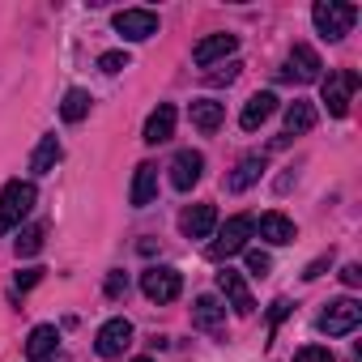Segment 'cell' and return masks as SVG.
Segmentation results:
<instances>
[{"label":"cell","mask_w":362,"mask_h":362,"mask_svg":"<svg viewBox=\"0 0 362 362\" xmlns=\"http://www.w3.org/2000/svg\"><path fill=\"white\" fill-rule=\"evenodd\" d=\"M235 47H239V35H209V39H201V43L192 47V60H197L201 69H209V64L235 56Z\"/></svg>","instance_id":"4fadbf2b"},{"label":"cell","mask_w":362,"mask_h":362,"mask_svg":"<svg viewBox=\"0 0 362 362\" xmlns=\"http://www.w3.org/2000/svg\"><path fill=\"white\" fill-rule=\"evenodd\" d=\"M141 290H145V298L149 303H175L179 294H184V273H179V269H145L141 273Z\"/></svg>","instance_id":"277c9868"},{"label":"cell","mask_w":362,"mask_h":362,"mask_svg":"<svg viewBox=\"0 0 362 362\" xmlns=\"http://www.w3.org/2000/svg\"><path fill=\"white\" fill-rule=\"evenodd\" d=\"M324 107H328V115H349V98H354V90H358V73L354 69H337V73H328L324 77Z\"/></svg>","instance_id":"5b68a950"},{"label":"cell","mask_w":362,"mask_h":362,"mask_svg":"<svg viewBox=\"0 0 362 362\" xmlns=\"http://www.w3.org/2000/svg\"><path fill=\"white\" fill-rule=\"evenodd\" d=\"M166 170H170V188L192 192V188L201 184V175H205V153H201V149H179Z\"/></svg>","instance_id":"52a82bcc"},{"label":"cell","mask_w":362,"mask_h":362,"mask_svg":"<svg viewBox=\"0 0 362 362\" xmlns=\"http://www.w3.org/2000/svg\"><path fill=\"white\" fill-rule=\"evenodd\" d=\"M179 230H184L188 239H209V235L218 230V209H214V205H192V209H184Z\"/></svg>","instance_id":"5bb4252c"},{"label":"cell","mask_w":362,"mask_h":362,"mask_svg":"<svg viewBox=\"0 0 362 362\" xmlns=\"http://www.w3.org/2000/svg\"><path fill=\"white\" fill-rule=\"evenodd\" d=\"M60 345V332H56V324H39L30 337H26V358L30 362H43V358H52V349Z\"/></svg>","instance_id":"44dd1931"},{"label":"cell","mask_w":362,"mask_h":362,"mask_svg":"<svg viewBox=\"0 0 362 362\" xmlns=\"http://www.w3.org/2000/svg\"><path fill=\"white\" fill-rule=\"evenodd\" d=\"M192 324L205 328V332H218V328L226 324V307H222L214 294H201V298L192 303Z\"/></svg>","instance_id":"d6986e66"},{"label":"cell","mask_w":362,"mask_h":362,"mask_svg":"<svg viewBox=\"0 0 362 362\" xmlns=\"http://www.w3.org/2000/svg\"><path fill=\"white\" fill-rule=\"evenodd\" d=\"M115 30L128 39V43H145L158 35V13L153 9H119L115 13Z\"/></svg>","instance_id":"9c48e42d"},{"label":"cell","mask_w":362,"mask_h":362,"mask_svg":"<svg viewBox=\"0 0 362 362\" xmlns=\"http://www.w3.org/2000/svg\"><path fill=\"white\" fill-rule=\"evenodd\" d=\"M128 345H132V324H128L124 315L107 320V324L98 328V337H94V349H98V358H119Z\"/></svg>","instance_id":"30bf717a"},{"label":"cell","mask_w":362,"mask_h":362,"mask_svg":"<svg viewBox=\"0 0 362 362\" xmlns=\"http://www.w3.org/2000/svg\"><path fill=\"white\" fill-rule=\"evenodd\" d=\"M153 197H158V166L153 162H141L136 175H132L128 201H132V209H145V205H153Z\"/></svg>","instance_id":"9a60e30c"},{"label":"cell","mask_w":362,"mask_h":362,"mask_svg":"<svg viewBox=\"0 0 362 362\" xmlns=\"http://www.w3.org/2000/svg\"><path fill=\"white\" fill-rule=\"evenodd\" d=\"M60 158H64V145H60L56 136H43V141L35 145V153H30V170H35V175H52Z\"/></svg>","instance_id":"603a6c76"},{"label":"cell","mask_w":362,"mask_h":362,"mask_svg":"<svg viewBox=\"0 0 362 362\" xmlns=\"http://www.w3.org/2000/svg\"><path fill=\"white\" fill-rule=\"evenodd\" d=\"M98 69H103L107 77L124 73V69H128V52H103V56H98Z\"/></svg>","instance_id":"484cf974"},{"label":"cell","mask_w":362,"mask_h":362,"mask_svg":"<svg viewBox=\"0 0 362 362\" xmlns=\"http://www.w3.org/2000/svg\"><path fill=\"white\" fill-rule=\"evenodd\" d=\"M311 22H315V30H320L328 43H341V39L349 35V26L358 22V9L345 5V0H320V5L311 9Z\"/></svg>","instance_id":"7a4b0ae2"},{"label":"cell","mask_w":362,"mask_h":362,"mask_svg":"<svg viewBox=\"0 0 362 362\" xmlns=\"http://www.w3.org/2000/svg\"><path fill=\"white\" fill-rule=\"evenodd\" d=\"M286 315H290V303H286V298H277V303H273V311H269V320H273V324H281Z\"/></svg>","instance_id":"d6a6232c"},{"label":"cell","mask_w":362,"mask_h":362,"mask_svg":"<svg viewBox=\"0 0 362 362\" xmlns=\"http://www.w3.org/2000/svg\"><path fill=\"white\" fill-rule=\"evenodd\" d=\"M103 290H107V298H124V294H128V273H124V269H115V273L107 277V286H103Z\"/></svg>","instance_id":"f1b7e54d"},{"label":"cell","mask_w":362,"mask_h":362,"mask_svg":"<svg viewBox=\"0 0 362 362\" xmlns=\"http://www.w3.org/2000/svg\"><path fill=\"white\" fill-rule=\"evenodd\" d=\"M354 362H358V358H354Z\"/></svg>","instance_id":"d590c367"},{"label":"cell","mask_w":362,"mask_h":362,"mask_svg":"<svg viewBox=\"0 0 362 362\" xmlns=\"http://www.w3.org/2000/svg\"><path fill=\"white\" fill-rule=\"evenodd\" d=\"M324 269H328V256H324V260H311V264H307V273H303V277H307V281H315V277H320V273H324Z\"/></svg>","instance_id":"836d02e7"},{"label":"cell","mask_w":362,"mask_h":362,"mask_svg":"<svg viewBox=\"0 0 362 362\" xmlns=\"http://www.w3.org/2000/svg\"><path fill=\"white\" fill-rule=\"evenodd\" d=\"M175 115H179V111H175L170 103H158V111L145 119L141 141H145V145H162V141H170V136H175Z\"/></svg>","instance_id":"2e32d148"},{"label":"cell","mask_w":362,"mask_h":362,"mask_svg":"<svg viewBox=\"0 0 362 362\" xmlns=\"http://www.w3.org/2000/svg\"><path fill=\"white\" fill-rule=\"evenodd\" d=\"M39 192L30 179H9L5 192H0V235H9V230H22V222L30 218Z\"/></svg>","instance_id":"6da1fadb"},{"label":"cell","mask_w":362,"mask_h":362,"mask_svg":"<svg viewBox=\"0 0 362 362\" xmlns=\"http://www.w3.org/2000/svg\"><path fill=\"white\" fill-rule=\"evenodd\" d=\"M90 103H94V98H90L86 90H69V94H64V103H60L64 124H81V119L90 115Z\"/></svg>","instance_id":"cb8c5ba5"},{"label":"cell","mask_w":362,"mask_h":362,"mask_svg":"<svg viewBox=\"0 0 362 362\" xmlns=\"http://www.w3.org/2000/svg\"><path fill=\"white\" fill-rule=\"evenodd\" d=\"M311 128H315V107L303 103V98H294V103L286 107V141H290V136H303V132H311Z\"/></svg>","instance_id":"7402d4cb"},{"label":"cell","mask_w":362,"mask_h":362,"mask_svg":"<svg viewBox=\"0 0 362 362\" xmlns=\"http://www.w3.org/2000/svg\"><path fill=\"white\" fill-rule=\"evenodd\" d=\"M277 111V94H269V90H260V94H252L247 103H243V115H239V124H243V132H256L269 115Z\"/></svg>","instance_id":"e0dca14e"},{"label":"cell","mask_w":362,"mask_h":362,"mask_svg":"<svg viewBox=\"0 0 362 362\" xmlns=\"http://www.w3.org/2000/svg\"><path fill=\"white\" fill-rule=\"evenodd\" d=\"M252 235H256V218H252V214L226 218V226H218V239L209 243V260H230V256H239Z\"/></svg>","instance_id":"3957f363"},{"label":"cell","mask_w":362,"mask_h":362,"mask_svg":"<svg viewBox=\"0 0 362 362\" xmlns=\"http://www.w3.org/2000/svg\"><path fill=\"white\" fill-rule=\"evenodd\" d=\"M239 69H243L239 60H226V64H222L218 73H209V81H214V86H230V81L239 77Z\"/></svg>","instance_id":"f546056e"},{"label":"cell","mask_w":362,"mask_h":362,"mask_svg":"<svg viewBox=\"0 0 362 362\" xmlns=\"http://www.w3.org/2000/svg\"><path fill=\"white\" fill-rule=\"evenodd\" d=\"M294 362H337V358H332L328 345H303V349L294 354Z\"/></svg>","instance_id":"4316f807"},{"label":"cell","mask_w":362,"mask_h":362,"mask_svg":"<svg viewBox=\"0 0 362 362\" xmlns=\"http://www.w3.org/2000/svg\"><path fill=\"white\" fill-rule=\"evenodd\" d=\"M358 324H362V303H354V298H337L320 315V332L324 337H349Z\"/></svg>","instance_id":"8992f818"},{"label":"cell","mask_w":362,"mask_h":362,"mask_svg":"<svg viewBox=\"0 0 362 362\" xmlns=\"http://www.w3.org/2000/svg\"><path fill=\"white\" fill-rule=\"evenodd\" d=\"M264 166H269V158H264V153H243V158H239V166L226 175V192H247L256 179L264 175Z\"/></svg>","instance_id":"7c38bea8"},{"label":"cell","mask_w":362,"mask_h":362,"mask_svg":"<svg viewBox=\"0 0 362 362\" xmlns=\"http://www.w3.org/2000/svg\"><path fill=\"white\" fill-rule=\"evenodd\" d=\"M43 281V269H26V273H18V290H30V286H39Z\"/></svg>","instance_id":"4dcf8cb0"},{"label":"cell","mask_w":362,"mask_h":362,"mask_svg":"<svg viewBox=\"0 0 362 362\" xmlns=\"http://www.w3.org/2000/svg\"><path fill=\"white\" fill-rule=\"evenodd\" d=\"M218 290H222V298L239 311V315H252L256 311V303H252V290H247V281H243V273H235V269H222L218 273Z\"/></svg>","instance_id":"8fae6325"},{"label":"cell","mask_w":362,"mask_h":362,"mask_svg":"<svg viewBox=\"0 0 362 362\" xmlns=\"http://www.w3.org/2000/svg\"><path fill=\"white\" fill-rule=\"evenodd\" d=\"M256 226H260V239H269L273 247H286V243H294V239H298L294 222H290L286 214H277V209H273V214H264Z\"/></svg>","instance_id":"ac0fdd59"},{"label":"cell","mask_w":362,"mask_h":362,"mask_svg":"<svg viewBox=\"0 0 362 362\" xmlns=\"http://www.w3.org/2000/svg\"><path fill=\"white\" fill-rule=\"evenodd\" d=\"M269 269H273V256H269V252H260V247H256V252H247V273L264 277Z\"/></svg>","instance_id":"83f0119b"},{"label":"cell","mask_w":362,"mask_h":362,"mask_svg":"<svg viewBox=\"0 0 362 362\" xmlns=\"http://www.w3.org/2000/svg\"><path fill=\"white\" fill-rule=\"evenodd\" d=\"M188 115H192V124H197L201 132H218V128H222V119H226V103L197 98V103L188 107Z\"/></svg>","instance_id":"ffe728a7"},{"label":"cell","mask_w":362,"mask_h":362,"mask_svg":"<svg viewBox=\"0 0 362 362\" xmlns=\"http://www.w3.org/2000/svg\"><path fill=\"white\" fill-rule=\"evenodd\" d=\"M320 56H315V47H307V43H294V52L286 56V64H281V81H298V86H307V81H320Z\"/></svg>","instance_id":"ba28073f"},{"label":"cell","mask_w":362,"mask_h":362,"mask_svg":"<svg viewBox=\"0 0 362 362\" xmlns=\"http://www.w3.org/2000/svg\"><path fill=\"white\" fill-rule=\"evenodd\" d=\"M43 252V226H22L18 230V256H39Z\"/></svg>","instance_id":"d4e9b609"},{"label":"cell","mask_w":362,"mask_h":362,"mask_svg":"<svg viewBox=\"0 0 362 362\" xmlns=\"http://www.w3.org/2000/svg\"><path fill=\"white\" fill-rule=\"evenodd\" d=\"M132 362H153V358H132Z\"/></svg>","instance_id":"e575fe53"},{"label":"cell","mask_w":362,"mask_h":362,"mask_svg":"<svg viewBox=\"0 0 362 362\" xmlns=\"http://www.w3.org/2000/svg\"><path fill=\"white\" fill-rule=\"evenodd\" d=\"M341 281L345 286H362V264H345L341 269Z\"/></svg>","instance_id":"1f68e13d"}]
</instances>
